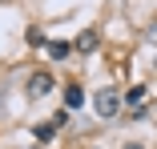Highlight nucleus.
Instances as JSON below:
<instances>
[{"label":"nucleus","instance_id":"f257e3e1","mask_svg":"<svg viewBox=\"0 0 157 149\" xmlns=\"http://www.w3.org/2000/svg\"><path fill=\"white\" fill-rule=\"evenodd\" d=\"M117 109H121V97L113 93V89H101L97 93V113L101 117H117Z\"/></svg>","mask_w":157,"mask_h":149},{"label":"nucleus","instance_id":"f03ea898","mask_svg":"<svg viewBox=\"0 0 157 149\" xmlns=\"http://www.w3.org/2000/svg\"><path fill=\"white\" fill-rule=\"evenodd\" d=\"M44 93H52V77H48V73L28 77V97H44Z\"/></svg>","mask_w":157,"mask_h":149},{"label":"nucleus","instance_id":"7ed1b4c3","mask_svg":"<svg viewBox=\"0 0 157 149\" xmlns=\"http://www.w3.org/2000/svg\"><path fill=\"white\" fill-rule=\"evenodd\" d=\"M81 101H85V89H81V85H69V89H65V105H69V113L81 109Z\"/></svg>","mask_w":157,"mask_h":149},{"label":"nucleus","instance_id":"20e7f679","mask_svg":"<svg viewBox=\"0 0 157 149\" xmlns=\"http://www.w3.org/2000/svg\"><path fill=\"white\" fill-rule=\"evenodd\" d=\"M69 52H73V44H65V40H48V56H52V61H65Z\"/></svg>","mask_w":157,"mask_h":149},{"label":"nucleus","instance_id":"39448f33","mask_svg":"<svg viewBox=\"0 0 157 149\" xmlns=\"http://www.w3.org/2000/svg\"><path fill=\"white\" fill-rule=\"evenodd\" d=\"M77 48H81V52H93V48H97V32H93V28L81 32V36H77Z\"/></svg>","mask_w":157,"mask_h":149},{"label":"nucleus","instance_id":"423d86ee","mask_svg":"<svg viewBox=\"0 0 157 149\" xmlns=\"http://www.w3.org/2000/svg\"><path fill=\"white\" fill-rule=\"evenodd\" d=\"M28 44L33 48H48V36L40 32V28H28Z\"/></svg>","mask_w":157,"mask_h":149},{"label":"nucleus","instance_id":"0eeeda50","mask_svg":"<svg viewBox=\"0 0 157 149\" xmlns=\"http://www.w3.org/2000/svg\"><path fill=\"white\" fill-rule=\"evenodd\" d=\"M52 133H56V125H52V121H48V125H36V129H33V137H36V141H52Z\"/></svg>","mask_w":157,"mask_h":149},{"label":"nucleus","instance_id":"6e6552de","mask_svg":"<svg viewBox=\"0 0 157 149\" xmlns=\"http://www.w3.org/2000/svg\"><path fill=\"white\" fill-rule=\"evenodd\" d=\"M125 149H141V145H137V141H129V145H125Z\"/></svg>","mask_w":157,"mask_h":149}]
</instances>
